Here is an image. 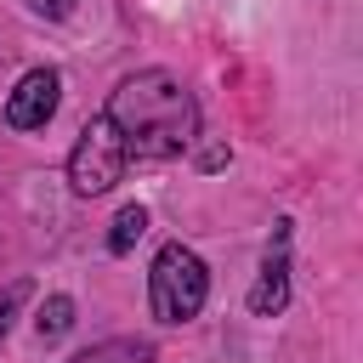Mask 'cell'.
Instances as JSON below:
<instances>
[{
  "label": "cell",
  "instance_id": "cell-1",
  "mask_svg": "<svg viewBox=\"0 0 363 363\" xmlns=\"http://www.w3.org/2000/svg\"><path fill=\"white\" fill-rule=\"evenodd\" d=\"M102 113L119 130L125 159H170L199 136V102L170 68H142L119 79Z\"/></svg>",
  "mask_w": 363,
  "mask_h": 363
},
{
  "label": "cell",
  "instance_id": "cell-2",
  "mask_svg": "<svg viewBox=\"0 0 363 363\" xmlns=\"http://www.w3.org/2000/svg\"><path fill=\"white\" fill-rule=\"evenodd\" d=\"M204 295H210L204 261H199L187 244H164V250L153 255V272H147L153 318H159V323H187V318H199Z\"/></svg>",
  "mask_w": 363,
  "mask_h": 363
},
{
  "label": "cell",
  "instance_id": "cell-3",
  "mask_svg": "<svg viewBox=\"0 0 363 363\" xmlns=\"http://www.w3.org/2000/svg\"><path fill=\"white\" fill-rule=\"evenodd\" d=\"M125 164L130 159H125L119 130L108 125V113H91L85 130H79V142H74V153H68V187L79 199H96V193H108L125 176Z\"/></svg>",
  "mask_w": 363,
  "mask_h": 363
},
{
  "label": "cell",
  "instance_id": "cell-4",
  "mask_svg": "<svg viewBox=\"0 0 363 363\" xmlns=\"http://www.w3.org/2000/svg\"><path fill=\"white\" fill-rule=\"evenodd\" d=\"M57 96H62L57 68H28L17 79V91L6 96V125L11 130H45V119L57 113Z\"/></svg>",
  "mask_w": 363,
  "mask_h": 363
},
{
  "label": "cell",
  "instance_id": "cell-5",
  "mask_svg": "<svg viewBox=\"0 0 363 363\" xmlns=\"http://www.w3.org/2000/svg\"><path fill=\"white\" fill-rule=\"evenodd\" d=\"M289 306V221H278V250L261 261V278L250 289V312L255 318H278Z\"/></svg>",
  "mask_w": 363,
  "mask_h": 363
},
{
  "label": "cell",
  "instance_id": "cell-6",
  "mask_svg": "<svg viewBox=\"0 0 363 363\" xmlns=\"http://www.w3.org/2000/svg\"><path fill=\"white\" fill-rule=\"evenodd\" d=\"M68 363H153V340H142V335L96 340V346H85V352H79V357H68Z\"/></svg>",
  "mask_w": 363,
  "mask_h": 363
},
{
  "label": "cell",
  "instance_id": "cell-7",
  "mask_svg": "<svg viewBox=\"0 0 363 363\" xmlns=\"http://www.w3.org/2000/svg\"><path fill=\"white\" fill-rule=\"evenodd\" d=\"M142 233H147V210H142V204H125V210L113 216V233H108V250H113V255H125V250H130V244H136Z\"/></svg>",
  "mask_w": 363,
  "mask_h": 363
},
{
  "label": "cell",
  "instance_id": "cell-8",
  "mask_svg": "<svg viewBox=\"0 0 363 363\" xmlns=\"http://www.w3.org/2000/svg\"><path fill=\"white\" fill-rule=\"evenodd\" d=\"M34 329H40V340H62V335L74 329V301H68V295H51V301L40 306V318H34Z\"/></svg>",
  "mask_w": 363,
  "mask_h": 363
},
{
  "label": "cell",
  "instance_id": "cell-9",
  "mask_svg": "<svg viewBox=\"0 0 363 363\" xmlns=\"http://www.w3.org/2000/svg\"><path fill=\"white\" fill-rule=\"evenodd\" d=\"M23 295H28V284H11V289H6V301H0V340H6V329H11V312L23 306Z\"/></svg>",
  "mask_w": 363,
  "mask_h": 363
},
{
  "label": "cell",
  "instance_id": "cell-10",
  "mask_svg": "<svg viewBox=\"0 0 363 363\" xmlns=\"http://www.w3.org/2000/svg\"><path fill=\"white\" fill-rule=\"evenodd\" d=\"M40 6H45L51 17H68V11H74V0H40Z\"/></svg>",
  "mask_w": 363,
  "mask_h": 363
}]
</instances>
